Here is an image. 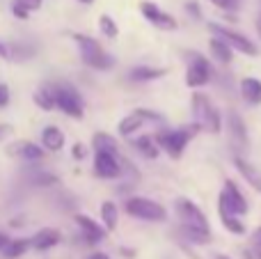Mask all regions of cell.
<instances>
[{
	"mask_svg": "<svg viewBox=\"0 0 261 259\" xmlns=\"http://www.w3.org/2000/svg\"><path fill=\"white\" fill-rule=\"evenodd\" d=\"M153 122L163 124V115L153 113V110H147V108H135L133 113L126 115V117H124L122 122H119L117 131H119V136L130 138L135 131H140V128H142L144 124H153Z\"/></svg>",
	"mask_w": 261,
	"mask_h": 259,
	"instance_id": "9c48e42d",
	"label": "cell"
},
{
	"mask_svg": "<svg viewBox=\"0 0 261 259\" xmlns=\"http://www.w3.org/2000/svg\"><path fill=\"white\" fill-rule=\"evenodd\" d=\"M133 149L138 151V154H142L144 159H156L158 156V145L156 140H153V136H140L133 140Z\"/></svg>",
	"mask_w": 261,
	"mask_h": 259,
	"instance_id": "83f0119b",
	"label": "cell"
},
{
	"mask_svg": "<svg viewBox=\"0 0 261 259\" xmlns=\"http://www.w3.org/2000/svg\"><path fill=\"white\" fill-rule=\"evenodd\" d=\"M76 3H81V5H94V0H76Z\"/></svg>",
	"mask_w": 261,
	"mask_h": 259,
	"instance_id": "f6af8a7d",
	"label": "cell"
},
{
	"mask_svg": "<svg viewBox=\"0 0 261 259\" xmlns=\"http://www.w3.org/2000/svg\"><path fill=\"white\" fill-rule=\"evenodd\" d=\"M199 131H202V128H199L197 124H190V126L170 128V131H158L153 140H156L158 149H163L167 156H172V159H181V154L186 151L188 142L193 140Z\"/></svg>",
	"mask_w": 261,
	"mask_h": 259,
	"instance_id": "3957f363",
	"label": "cell"
},
{
	"mask_svg": "<svg viewBox=\"0 0 261 259\" xmlns=\"http://www.w3.org/2000/svg\"><path fill=\"white\" fill-rule=\"evenodd\" d=\"M252 243H254V248H259L261 250V227H257L252 232Z\"/></svg>",
	"mask_w": 261,
	"mask_h": 259,
	"instance_id": "74e56055",
	"label": "cell"
},
{
	"mask_svg": "<svg viewBox=\"0 0 261 259\" xmlns=\"http://www.w3.org/2000/svg\"><path fill=\"white\" fill-rule=\"evenodd\" d=\"M71 156H73V161H83L87 156V147L83 145V142H76V145L71 147Z\"/></svg>",
	"mask_w": 261,
	"mask_h": 259,
	"instance_id": "e575fe53",
	"label": "cell"
},
{
	"mask_svg": "<svg viewBox=\"0 0 261 259\" xmlns=\"http://www.w3.org/2000/svg\"><path fill=\"white\" fill-rule=\"evenodd\" d=\"M39 145L44 147L46 154H58V151H62L64 145H67V136H64V131L60 126H55V124H46V126L41 128Z\"/></svg>",
	"mask_w": 261,
	"mask_h": 259,
	"instance_id": "9a60e30c",
	"label": "cell"
},
{
	"mask_svg": "<svg viewBox=\"0 0 261 259\" xmlns=\"http://www.w3.org/2000/svg\"><path fill=\"white\" fill-rule=\"evenodd\" d=\"M71 39L76 41L78 46V55L81 60L94 71H108V69L115 67V58L90 35H83V32H73Z\"/></svg>",
	"mask_w": 261,
	"mask_h": 259,
	"instance_id": "6da1fadb",
	"label": "cell"
},
{
	"mask_svg": "<svg viewBox=\"0 0 261 259\" xmlns=\"http://www.w3.org/2000/svg\"><path fill=\"white\" fill-rule=\"evenodd\" d=\"M28 250H32L30 237H16V239H9L7 248L0 255H3V259H21V257H25Z\"/></svg>",
	"mask_w": 261,
	"mask_h": 259,
	"instance_id": "ffe728a7",
	"label": "cell"
},
{
	"mask_svg": "<svg viewBox=\"0 0 261 259\" xmlns=\"http://www.w3.org/2000/svg\"><path fill=\"white\" fill-rule=\"evenodd\" d=\"M9 103H12V90H9V85L5 81H0V110L7 108Z\"/></svg>",
	"mask_w": 261,
	"mask_h": 259,
	"instance_id": "1f68e13d",
	"label": "cell"
},
{
	"mask_svg": "<svg viewBox=\"0 0 261 259\" xmlns=\"http://www.w3.org/2000/svg\"><path fill=\"white\" fill-rule=\"evenodd\" d=\"M124 211L128 216L138 220H144V223H163L167 218V211L163 204L158 202L149 200V197H140V195H133L124 202Z\"/></svg>",
	"mask_w": 261,
	"mask_h": 259,
	"instance_id": "5b68a950",
	"label": "cell"
},
{
	"mask_svg": "<svg viewBox=\"0 0 261 259\" xmlns=\"http://www.w3.org/2000/svg\"><path fill=\"white\" fill-rule=\"evenodd\" d=\"M0 60H9V44L0 41Z\"/></svg>",
	"mask_w": 261,
	"mask_h": 259,
	"instance_id": "f35d334b",
	"label": "cell"
},
{
	"mask_svg": "<svg viewBox=\"0 0 261 259\" xmlns=\"http://www.w3.org/2000/svg\"><path fill=\"white\" fill-rule=\"evenodd\" d=\"M7 156L23 161V163H28V165H35L46 159V151H44V147L32 140H16L7 147Z\"/></svg>",
	"mask_w": 261,
	"mask_h": 259,
	"instance_id": "8fae6325",
	"label": "cell"
},
{
	"mask_svg": "<svg viewBox=\"0 0 261 259\" xmlns=\"http://www.w3.org/2000/svg\"><path fill=\"white\" fill-rule=\"evenodd\" d=\"M241 96H243L248 103L259 106L261 103V81H257V78H245V81L241 83Z\"/></svg>",
	"mask_w": 261,
	"mask_h": 259,
	"instance_id": "d4e9b609",
	"label": "cell"
},
{
	"mask_svg": "<svg viewBox=\"0 0 261 259\" xmlns=\"http://www.w3.org/2000/svg\"><path fill=\"white\" fill-rule=\"evenodd\" d=\"M50 92L55 99V110H60L62 115L71 119H83L85 117V99L83 94L67 81H53L48 83Z\"/></svg>",
	"mask_w": 261,
	"mask_h": 259,
	"instance_id": "7a4b0ae2",
	"label": "cell"
},
{
	"mask_svg": "<svg viewBox=\"0 0 261 259\" xmlns=\"http://www.w3.org/2000/svg\"><path fill=\"white\" fill-rule=\"evenodd\" d=\"M216 7H220V9H227V12H234V9H239V5H241V0H211Z\"/></svg>",
	"mask_w": 261,
	"mask_h": 259,
	"instance_id": "836d02e7",
	"label": "cell"
},
{
	"mask_svg": "<svg viewBox=\"0 0 261 259\" xmlns=\"http://www.w3.org/2000/svg\"><path fill=\"white\" fill-rule=\"evenodd\" d=\"M9 239H12V237H9V234H5V232H0V252H3V250H5V248H7V243H9Z\"/></svg>",
	"mask_w": 261,
	"mask_h": 259,
	"instance_id": "ab89813d",
	"label": "cell"
},
{
	"mask_svg": "<svg viewBox=\"0 0 261 259\" xmlns=\"http://www.w3.org/2000/svg\"><path fill=\"white\" fill-rule=\"evenodd\" d=\"M14 133V126L9 122H0V142H5Z\"/></svg>",
	"mask_w": 261,
	"mask_h": 259,
	"instance_id": "8d00e7d4",
	"label": "cell"
},
{
	"mask_svg": "<svg viewBox=\"0 0 261 259\" xmlns=\"http://www.w3.org/2000/svg\"><path fill=\"white\" fill-rule=\"evenodd\" d=\"M193 115H195V124L199 128L208 133H220L222 131V119H220V113L218 108L211 103L206 94L202 92H195L193 94Z\"/></svg>",
	"mask_w": 261,
	"mask_h": 259,
	"instance_id": "277c9868",
	"label": "cell"
},
{
	"mask_svg": "<svg viewBox=\"0 0 261 259\" xmlns=\"http://www.w3.org/2000/svg\"><path fill=\"white\" fill-rule=\"evenodd\" d=\"M213 78V67L202 53L190 50L188 53V69H186V85L202 87Z\"/></svg>",
	"mask_w": 261,
	"mask_h": 259,
	"instance_id": "52a82bcc",
	"label": "cell"
},
{
	"mask_svg": "<svg viewBox=\"0 0 261 259\" xmlns=\"http://www.w3.org/2000/svg\"><path fill=\"white\" fill-rule=\"evenodd\" d=\"M87 259H110V255H106V252H92Z\"/></svg>",
	"mask_w": 261,
	"mask_h": 259,
	"instance_id": "60d3db41",
	"label": "cell"
},
{
	"mask_svg": "<svg viewBox=\"0 0 261 259\" xmlns=\"http://www.w3.org/2000/svg\"><path fill=\"white\" fill-rule=\"evenodd\" d=\"M174 209H176V216H179V220H181V225H184V227L211 232V229H208L206 216H204V211L199 209L195 202L186 200V197H179V200H176V204H174Z\"/></svg>",
	"mask_w": 261,
	"mask_h": 259,
	"instance_id": "ba28073f",
	"label": "cell"
},
{
	"mask_svg": "<svg viewBox=\"0 0 261 259\" xmlns=\"http://www.w3.org/2000/svg\"><path fill=\"white\" fill-rule=\"evenodd\" d=\"M234 165H236V170H239V172L245 177V182H248L254 191L261 193V172H259V170L254 168L252 163H248L243 156H234Z\"/></svg>",
	"mask_w": 261,
	"mask_h": 259,
	"instance_id": "d6986e66",
	"label": "cell"
},
{
	"mask_svg": "<svg viewBox=\"0 0 261 259\" xmlns=\"http://www.w3.org/2000/svg\"><path fill=\"white\" fill-rule=\"evenodd\" d=\"M163 76H165V69H153V67H133L128 71V81H133V83L158 81Z\"/></svg>",
	"mask_w": 261,
	"mask_h": 259,
	"instance_id": "603a6c76",
	"label": "cell"
},
{
	"mask_svg": "<svg viewBox=\"0 0 261 259\" xmlns=\"http://www.w3.org/2000/svg\"><path fill=\"white\" fill-rule=\"evenodd\" d=\"M220 202L234 216H243V214H248V211H250L248 200L243 197V193L239 191V186H236L231 179H227V182H225V188H222V193H220Z\"/></svg>",
	"mask_w": 261,
	"mask_h": 259,
	"instance_id": "4fadbf2b",
	"label": "cell"
},
{
	"mask_svg": "<svg viewBox=\"0 0 261 259\" xmlns=\"http://www.w3.org/2000/svg\"><path fill=\"white\" fill-rule=\"evenodd\" d=\"M99 30H101V35L108 37V39H115V37L119 35V28L110 14H101L99 16Z\"/></svg>",
	"mask_w": 261,
	"mask_h": 259,
	"instance_id": "4dcf8cb0",
	"label": "cell"
},
{
	"mask_svg": "<svg viewBox=\"0 0 261 259\" xmlns=\"http://www.w3.org/2000/svg\"><path fill=\"white\" fill-rule=\"evenodd\" d=\"M122 255H126V257L130 259V257H133V255H135V252H133V250H128V248H122Z\"/></svg>",
	"mask_w": 261,
	"mask_h": 259,
	"instance_id": "ee69618b",
	"label": "cell"
},
{
	"mask_svg": "<svg viewBox=\"0 0 261 259\" xmlns=\"http://www.w3.org/2000/svg\"><path fill=\"white\" fill-rule=\"evenodd\" d=\"M208 30H211L213 35H216V39L225 41V44L229 46L231 50H239V53H245V55H250V58H254V55L259 53L257 44H254L252 39H248L245 35H241V32L231 30V28L220 25V23H208Z\"/></svg>",
	"mask_w": 261,
	"mask_h": 259,
	"instance_id": "8992f818",
	"label": "cell"
},
{
	"mask_svg": "<svg viewBox=\"0 0 261 259\" xmlns=\"http://www.w3.org/2000/svg\"><path fill=\"white\" fill-rule=\"evenodd\" d=\"M218 209H220V220H222V225H225L227 232H231V234H243L245 232V225L239 220V216L231 214L222 202H218Z\"/></svg>",
	"mask_w": 261,
	"mask_h": 259,
	"instance_id": "4316f807",
	"label": "cell"
},
{
	"mask_svg": "<svg viewBox=\"0 0 261 259\" xmlns=\"http://www.w3.org/2000/svg\"><path fill=\"white\" fill-rule=\"evenodd\" d=\"M216 259H229V257H225V255H216Z\"/></svg>",
	"mask_w": 261,
	"mask_h": 259,
	"instance_id": "bcb514c9",
	"label": "cell"
},
{
	"mask_svg": "<svg viewBox=\"0 0 261 259\" xmlns=\"http://www.w3.org/2000/svg\"><path fill=\"white\" fill-rule=\"evenodd\" d=\"M14 3H16L18 7H23L25 12H30V14L41 7V0H14Z\"/></svg>",
	"mask_w": 261,
	"mask_h": 259,
	"instance_id": "d6a6232c",
	"label": "cell"
},
{
	"mask_svg": "<svg viewBox=\"0 0 261 259\" xmlns=\"http://www.w3.org/2000/svg\"><path fill=\"white\" fill-rule=\"evenodd\" d=\"M181 237L193 246H206L211 241V232H202V229H193V227H184L181 225Z\"/></svg>",
	"mask_w": 261,
	"mask_h": 259,
	"instance_id": "f1b7e54d",
	"label": "cell"
},
{
	"mask_svg": "<svg viewBox=\"0 0 261 259\" xmlns=\"http://www.w3.org/2000/svg\"><path fill=\"white\" fill-rule=\"evenodd\" d=\"M227 133H229V140L234 145V149H248V126L241 119L239 113L229 110L227 113Z\"/></svg>",
	"mask_w": 261,
	"mask_h": 259,
	"instance_id": "5bb4252c",
	"label": "cell"
},
{
	"mask_svg": "<svg viewBox=\"0 0 261 259\" xmlns=\"http://www.w3.org/2000/svg\"><path fill=\"white\" fill-rule=\"evenodd\" d=\"M9 225H12V227H21V225H25V220L23 218H12L9 220Z\"/></svg>",
	"mask_w": 261,
	"mask_h": 259,
	"instance_id": "b9f144b4",
	"label": "cell"
},
{
	"mask_svg": "<svg viewBox=\"0 0 261 259\" xmlns=\"http://www.w3.org/2000/svg\"><path fill=\"white\" fill-rule=\"evenodd\" d=\"M257 32L261 37V5H259V14H257Z\"/></svg>",
	"mask_w": 261,
	"mask_h": 259,
	"instance_id": "7bdbcfd3",
	"label": "cell"
},
{
	"mask_svg": "<svg viewBox=\"0 0 261 259\" xmlns=\"http://www.w3.org/2000/svg\"><path fill=\"white\" fill-rule=\"evenodd\" d=\"M94 174L99 179H119L122 177V154L94 151Z\"/></svg>",
	"mask_w": 261,
	"mask_h": 259,
	"instance_id": "7c38bea8",
	"label": "cell"
},
{
	"mask_svg": "<svg viewBox=\"0 0 261 259\" xmlns=\"http://www.w3.org/2000/svg\"><path fill=\"white\" fill-rule=\"evenodd\" d=\"M32 101H35V106L39 110H44V113H53L55 110V99H53V92H50L48 83H44V85L32 94Z\"/></svg>",
	"mask_w": 261,
	"mask_h": 259,
	"instance_id": "cb8c5ba5",
	"label": "cell"
},
{
	"mask_svg": "<svg viewBox=\"0 0 261 259\" xmlns=\"http://www.w3.org/2000/svg\"><path fill=\"white\" fill-rule=\"evenodd\" d=\"M140 12H142V16L147 18L151 25L161 28V30H174L176 28V18H172L167 12H163L156 3H142L140 5Z\"/></svg>",
	"mask_w": 261,
	"mask_h": 259,
	"instance_id": "e0dca14e",
	"label": "cell"
},
{
	"mask_svg": "<svg viewBox=\"0 0 261 259\" xmlns=\"http://www.w3.org/2000/svg\"><path fill=\"white\" fill-rule=\"evenodd\" d=\"M208 46H211V53L216 55V60L218 62H222V64H227V62H231V58H234V50L229 48V46L225 44V41H220V39H216V37H213L211 41H208Z\"/></svg>",
	"mask_w": 261,
	"mask_h": 259,
	"instance_id": "f546056e",
	"label": "cell"
},
{
	"mask_svg": "<svg viewBox=\"0 0 261 259\" xmlns=\"http://www.w3.org/2000/svg\"><path fill=\"white\" fill-rule=\"evenodd\" d=\"M73 223H76V227L81 229V239H83V243H87V246H96V243H101L106 237H108L103 225L87 214H73Z\"/></svg>",
	"mask_w": 261,
	"mask_h": 259,
	"instance_id": "30bf717a",
	"label": "cell"
},
{
	"mask_svg": "<svg viewBox=\"0 0 261 259\" xmlns=\"http://www.w3.org/2000/svg\"><path fill=\"white\" fill-rule=\"evenodd\" d=\"M12 14L18 18V21H28V18H30V12H25L23 7H18L14 0H12Z\"/></svg>",
	"mask_w": 261,
	"mask_h": 259,
	"instance_id": "d590c367",
	"label": "cell"
},
{
	"mask_svg": "<svg viewBox=\"0 0 261 259\" xmlns=\"http://www.w3.org/2000/svg\"><path fill=\"white\" fill-rule=\"evenodd\" d=\"M92 147H94V151H106V154H119V145L117 140H115L110 133H94V138H92Z\"/></svg>",
	"mask_w": 261,
	"mask_h": 259,
	"instance_id": "484cf974",
	"label": "cell"
},
{
	"mask_svg": "<svg viewBox=\"0 0 261 259\" xmlns=\"http://www.w3.org/2000/svg\"><path fill=\"white\" fill-rule=\"evenodd\" d=\"M37 55V46L28 44V41H14L9 44V60L14 62H28Z\"/></svg>",
	"mask_w": 261,
	"mask_h": 259,
	"instance_id": "7402d4cb",
	"label": "cell"
},
{
	"mask_svg": "<svg viewBox=\"0 0 261 259\" xmlns=\"http://www.w3.org/2000/svg\"><path fill=\"white\" fill-rule=\"evenodd\" d=\"M60 243H62V232L58 227H41L35 232V237H30V246L37 252H48Z\"/></svg>",
	"mask_w": 261,
	"mask_h": 259,
	"instance_id": "2e32d148",
	"label": "cell"
},
{
	"mask_svg": "<svg viewBox=\"0 0 261 259\" xmlns=\"http://www.w3.org/2000/svg\"><path fill=\"white\" fill-rule=\"evenodd\" d=\"M23 174H25V182L30 184V186H35V188H53V186H58L60 184L58 174H53L50 170H46V168H39V163L28 165Z\"/></svg>",
	"mask_w": 261,
	"mask_h": 259,
	"instance_id": "ac0fdd59",
	"label": "cell"
},
{
	"mask_svg": "<svg viewBox=\"0 0 261 259\" xmlns=\"http://www.w3.org/2000/svg\"><path fill=\"white\" fill-rule=\"evenodd\" d=\"M101 225H103L106 232H115L119 225V209L117 204H115L113 200H106L103 204H101Z\"/></svg>",
	"mask_w": 261,
	"mask_h": 259,
	"instance_id": "44dd1931",
	"label": "cell"
}]
</instances>
